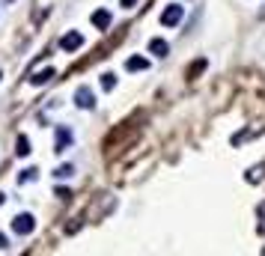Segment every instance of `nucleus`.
Instances as JSON below:
<instances>
[{"mask_svg":"<svg viewBox=\"0 0 265 256\" xmlns=\"http://www.w3.org/2000/svg\"><path fill=\"white\" fill-rule=\"evenodd\" d=\"M57 197H60V200H69V197H71V191H66V188H57Z\"/></svg>","mask_w":265,"mask_h":256,"instance_id":"16","label":"nucleus"},{"mask_svg":"<svg viewBox=\"0 0 265 256\" xmlns=\"http://www.w3.org/2000/svg\"><path fill=\"white\" fill-rule=\"evenodd\" d=\"M81 45H84V36H81V33H75V30H71V33H66V36H63V39H60V48H63V51H66V54L78 51Z\"/></svg>","mask_w":265,"mask_h":256,"instance_id":"4","label":"nucleus"},{"mask_svg":"<svg viewBox=\"0 0 265 256\" xmlns=\"http://www.w3.org/2000/svg\"><path fill=\"white\" fill-rule=\"evenodd\" d=\"M0 205H3V194H0Z\"/></svg>","mask_w":265,"mask_h":256,"instance_id":"19","label":"nucleus"},{"mask_svg":"<svg viewBox=\"0 0 265 256\" xmlns=\"http://www.w3.org/2000/svg\"><path fill=\"white\" fill-rule=\"evenodd\" d=\"M102 86H105V89H113V86H116V75H110V72L102 75Z\"/></svg>","mask_w":265,"mask_h":256,"instance_id":"14","label":"nucleus"},{"mask_svg":"<svg viewBox=\"0 0 265 256\" xmlns=\"http://www.w3.org/2000/svg\"><path fill=\"white\" fill-rule=\"evenodd\" d=\"M203 68H206V60H197L194 66L188 68V78H194V75H200V72H203Z\"/></svg>","mask_w":265,"mask_h":256,"instance_id":"15","label":"nucleus"},{"mask_svg":"<svg viewBox=\"0 0 265 256\" xmlns=\"http://www.w3.org/2000/svg\"><path fill=\"white\" fill-rule=\"evenodd\" d=\"M33 229H36V218H33V215L24 212V215H15V218H12V232H18V236H30Z\"/></svg>","mask_w":265,"mask_h":256,"instance_id":"1","label":"nucleus"},{"mask_svg":"<svg viewBox=\"0 0 265 256\" xmlns=\"http://www.w3.org/2000/svg\"><path fill=\"white\" fill-rule=\"evenodd\" d=\"M15 155H21V158H27V155H30V140H27L24 134L15 140Z\"/></svg>","mask_w":265,"mask_h":256,"instance_id":"10","label":"nucleus"},{"mask_svg":"<svg viewBox=\"0 0 265 256\" xmlns=\"http://www.w3.org/2000/svg\"><path fill=\"white\" fill-rule=\"evenodd\" d=\"M149 51L155 54V57H167V54H170V45H167L164 39H152V42H149Z\"/></svg>","mask_w":265,"mask_h":256,"instance_id":"7","label":"nucleus"},{"mask_svg":"<svg viewBox=\"0 0 265 256\" xmlns=\"http://www.w3.org/2000/svg\"><path fill=\"white\" fill-rule=\"evenodd\" d=\"M125 68H128V72H146V68H149V63H146L143 57H128Z\"/></svg>","mask_w":265,"mask_h":256,"instance_id":"8","label":"nucleus"},{"mask_svg":"<svg viewBox=\"0 0 265 256\" xmlns=\"http://www.w3.org/2000/svg\"><path fill=\"white\" fill-rule=\"evenodd\" d=\"M92 24H95L99 30H107V27H110V12H107V9H95V12H92Z\"/></svg>","mask_w":265,"mask_h":256,"instance_id":"6","label":"nucleus"},{"mask_svg":"<svg viewBox=\"0 0 265 256\" xmlns=\"http://www.w3.org/2000/svg\"><path fill=\"white\" fill-rule=\"evenodd\" d=\"M179 21H182V6H179V3H170V6L161 12V24H164V27H176Z\"/></svg>","mask_w":265,"mask_h":256,"instance_id":"2","label":"nucleus"},{"mask_svg":"<svg viewBox=\"0 0 265 256\" xmlns=\"http://www.w3.org/2000/svg\"><path fill=\"white\" fill-rule=\"evenodd\" d=\"M9 247V241H6V236H0V250H6Z\"/></svg>","mask_w":265,"mask_h":256,"instance_id":"17","label":"nucleus"},{"mask_svg":"<svg viewBox=\"0 0 265 256\" xmlns=\"http://www.w3.org/2000/svg\"><path fill=\"white\" fill-rule=\"evenodd\" d=\"M36 176H39V170H36V167H27V170H21V176H18V185H24V182H33Z\"/></svg>","mask_w":265,"mask_h":256,"instance_id":"11","label":"nucleus"},{"mask_svg":"<svg viewBox=\"0 0 265 256\" xmlns=\"http://www.w3.org/2000/svg\"><path fill=\"white\" fill-rule=\"evenodd\" d=\"M259 179H265V164L262 167H253V170L248 173V182H259Z\"/></svg>","mask_w":265,"mask_h":256,"instance_id":"12","label":"nucleus"},{"mask_svg":"<svg viewBox=\"0 0 265 256\" xmlns=\"http://www.w3.org/2000/svg\"><path fill=\"white\" fill-rule=\"evenodd\" d=\"M119 3H123V6H134V3H137V0H119Z\"/></svg>","mask_w":265,"mask_h":256,"instance_id":"18","label":"nucleus"},{"mask_svg":"<svg viewBox=\"0 0 265 256\" xmlns=\"http://www.w3.org/2000/svg\"><path fill=\"white\" fill-rule=\"evenodd\" d=\"M71 173H75V167H71V164H63V167L54 170V176H57V179H66V176H71Z\"/></svg>","mask_w":265,"mask_h":256,"instance_id":"13","label":"nucleus"},{"mask_svg":"<svg viewBox=\"0 0 265 256\" xmlns=\"http://www.w3.org/2000/svg\"><path fill=\"white\" fill-rule=\"evenodd\" d=\"M51 78H54V68H45V72H36L33 78H30V84H33V86H42V84H48Z\"/></svg>","mask_w":265,"mask_h":256,"instance_id":"9","label":"nucleus"},{"mask_svg":"<svg viewBox=\"0 0 265 256\" xmlns=\"http://www.w3.org/2000/svg\"><path fill=\"white\" fill-rule=\"evenodd\" d=\"M75 104L84 107V110L95 107V96H92V89H89V86H78V92H75Z\"/></svg>","mask_w":265,"mask_h":256,"instance_id":"3","label":"nucleus"},{"mask_svg":"<svg viewBox=\"0 0 265 256\" xmlns=\"http://www.w3.org/2000/svg\"><path fill=\"white\" fill-rule=\"evenodd\" d=\"M71 146V131L66 128V125H60L57 128V143H54V152H66Z\"/></svg>","mask_w":265,"mask_h":256,"instance_id":"5","label":"nucleus"}]
</instances>
